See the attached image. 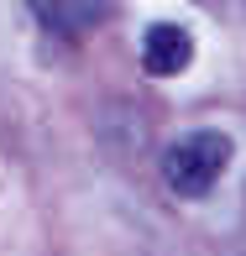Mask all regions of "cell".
<instances>
[{
  "instance_id": "cell-1",
  "label": "cell",
  "mask_w": 246,
  "mask_h": 256,
  "mask_svg": "<svg viewBox=\"0 0 246 256\" xmlns=\"http://www.w3.org/2000/svg\"><path fill=\"white\" fill-rule=\"evenodd\" d=\"M230 152H236V146H230L225 131H189V136H178V142L168 146L162 178H168V188L178 194V199H204L220 183V172L230 168Z\"/></svg>"
},
{
  "instance_id": "cell-2",
  "label": "cell",
  "mask_w": 246,
  "mask_h": 256,
  "mask_svg": "<svg viewBox=\"0 0 246 256\" xmlns=\"http://www.w3.org/2000/svg\"><path fill=\"white\" fill-rule=\"evenodd\" d=\"M194 63V37L178 21H152L142 32V68L152 78H178Z\"/></svg>"
},
{
  "instance_id": "cell-3",
  "label": "cell",
  "mask_w": 246,
  "mask_h": 256,
  "mask_svg": "<svg viewBox=\"0 0 246 256\" xmlns=\"http://www.w3.org/2000/svg\"><path fill=\"white\" fill-rule=\"evenodd\" d=\"M27 6H32V16L63 42L89 37L95 26L110 21V0H27Z\"/></svg>"
}]
</instances>
